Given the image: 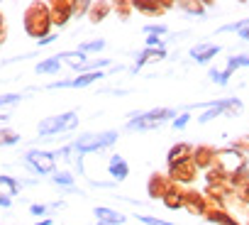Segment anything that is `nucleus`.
<instances>
[{
  "label": "nucleus",
  "mask_w": 249,
  "mask_h": 225,
  "mask_svg": "<svg viewBox=\"0 0 249 225\" xmlns=\"http://www.w3.org/2000/svg\"><path fill=\"white\" fill-rule=\"evenodd\" d=\"M176 115V110H171V108H157V110H149V112H144V115H137V118H132L130 123H127V128L130 130H152V128H159L161 123H166V120H171Z\"/></svg>",
  "instance_id": "1"
},
{
  "label": "nucleus",
  "mask_w": 249,
  "mask_h": 225,
  "mask_svg": "<svg viewBox=\"0 0 249 225\" xmlns=\"http://www.w3.org/2000/svg\"><path fill=\"white\" fill-rule=\"evenodd\" d=\"M76 123H78V115H76V112H64V115H54V118H47V120L39 123V135L49 137V135H56V132H64V130H71Z\"/></svg>",
  "instance_id": "2"
},
{
  "label": "nucleus",
  "mask_w": 249,
  "mask_h": 225,
  "mask_svg": "<svg viewBox=\"0 0 249 225\" xmlns=\"http://www.w3.org/2000/svg\"><path fill=\"white\" fill-rule=\"evenodd\" d=\"M117 140V132H90V135H83L81 140H76L73 150L76 152H93V150H103V147H110L112 142Z\"/></svg>",
  "instance_id": "3"
},
{
  "label": "nucleus",
  "mask_w": 249,
  "mask_h": 225,
  "mask_svg": "<svg viewBox=\"0 0 249 225\" xmlns=\"http://www.w3.org/2000/svg\"><path fill=\"white\" fill-rule=\"evenodd\" d=\"M27 162L39 174H52L54 171V154H49V152H30L27 154Z\"/></svg>",
  "instance_id": "4"
},
{
  "label": "nucleus",
  "mask_w": 249,
  "mask_h": 225,
  "mask_svg": "<svg viewBox=\"0 0 249 225\" xmlns=\"http://www.w3.org/2000/svg\"><path fill=\"white\" fill-rule=\"evenodd\" d=\"M217 52H220V47H217V44H200V47H196V49L191 52V56H193L196 61L205 64V61H210Z\"/></svg>",
  "instance_id": "5"
},
{
  "label": "nucleus",
  "mask_w": 249,
  "mask_h": 225,
  "mask_svg": "<svg viewBox=\"0 0 249 225\" xmlns=\"http://www.w3.org/2000/svg\"><path fill=\"white\" fill-rule=\"evenodd\" d=\"M95 215L103 220V225H117V223L124 220V215H120V213H115L110 208H95Z\"/></svg>",
  "instance_id": "6"
},
{
  "label": "nucleus",
  "mask_w": 249,
  "mask_h": 225,
  "mask_svg": "<svg viewBox=\"0 0 249 225\" xmlns=\"http://www.w3.org/2000/svg\"><path fill=\"white\" fill-rule=\"evenodd\" d=\"M191 152H193L191 145H178V147H174V150L169 152V162H171V164H181L183 159H188Z\"/></svg>",
  "instance_id": "7"
},
{
  "label": "nucleus",
  "mask_w": 249,
  "mask_h": 225,
  "mask_svg": "<svg viewBox=\"0 0 249 225\" xmlns=\"http://www.w3.org/2000/svg\"><path fill=\"white\" fill-rule=\"evenodd\" d=\"M110 171H112V176L120 181V179L127 176V164H124L120 157H112V162H110Z\"/></svg>",
  "instance_id": "8"
},
{
  "label": "nucleus",
  "mask_w": 249,
  "mask_h": 225,
  "mask_svg": "<svg viewBox=\"0 0 249 225\" xmlns=\"http://www.w3.org/2000/svg\"><path fill=\"white\" fill-rule=\"evenodd\" d=\"M59 66H61L59 56H52V59H47V61H42V64L37 66V74H56Z\"/></svg>",
  "instance_id": "9"
},
{
  "label": "nucleus",
  "mask_w": 249,
  "mask_h": 225,
  "mask_svg": "<svg viewBox=\"0 0 249 225\" xmlns=\"http://www.w3.org/2000/svg\"><path fill=\"white\" fill-rule=\"evenodd\" d=\"M0 188H5L8 196H15L18 193V184L13 179H8V176H0Z\"/></svg>",
  "instance_id": "10"
},
{
  "label": "nucleus",
  "mask_w": 249,
  "mask_h": 225,
  "mask_svg": "<svg viewBox=\"0 0 249 225\" xmlns=\"http://www.w3.org/2000/svg\"><path fill=\"white\" fill-rule=\"evenodd\" d=\"M239 66H249V56H232V59L227 61V71H234V69H239Z\"/></svg>",
  "instance_id": "11"
},
{
  "label": "nucleus",
  "mask_w": 249,
  "mask_h": 225,
  "mask_svg": "<svg viewBox=\"0 0 249 225\" xmlns=\"http://www.w3.org/2000/svg\"><path fill=\"white\" fill-rule=\"evenodd\" d=\"M25 95H18V93H10V95H0V105H13L18 100H22Z\"/></svg>",
  "instance_id": "12"
},
{
  "label": "nucleus",
  "mask_w": 249,
  "mask_h": 225,
  "mask_svg": "<svg viewBox=\"0 0 249 225\" xmlns=\"http://www.w3.org/2000/svg\"><path fill=\"white\" fill-rule=\"evenodd\" d=\"M239 201H242L244 206H249V181L239 186Z\"/></svg>",
  "instance_id": "13"
},
{
  "label": "nucleus",
  "mask_w": 249,
  "mask_h": 225,
  "mask_svg": "<svg viewBox=\"0 0 249 225\" xmlns=\"http://www.w3.org/2000/svg\"><path fill=\"white\" fill-rule=\"evenodd\" d=\"M188 120H191V115H188V112H183V115H178V120H174V128L176 130H183L188 125Z\"/></svg>",
  "instance_id": "14"
},
{
  "label": "nucleus",
  "mask_w": 249,
  "mask_h": 225,
  "mask_svg": "<svg viewBox=\"0 0 249 225\" xmlns=\"http://www.w3.org/2000/svg\"><path fill=\"white\" fill-rule=\"evenodd\" d=\"M103 44L105 42H88V44L81 47V52H95V49H103Z\"/></svg>",
  "instance_id": "15"
},
{
  "label": "nucleus",
  "mask_w": 249,
  "mask_h": 225,
  "mask_svg": "<svg viewBox=\"0 0 249 225\" xmlns=\"http://www.w3.org/2000/svg\"><path fill=\"white\" fill-rule=\"evenodd\" d=\"M140 220L147 223V225H171V223H166V220H157V218H147V215H140Z\"/></svg>",
  "instance_id": "16"
},
{
  "label": "nucleus",
  "mask_w": 249,
  "mask_h": 225,
  "mask_svg": "<svg viewBox=\"0 0 249 225\" xmlns=\"http://www.w3.org/2000/svg\"><path fill=\"white\" fill-rule=\"evenodd\" d=\"M234 147H237L239 152H249V137H244V140H237V142H234Z\"/></svg>",
  "instance_id": "17"
},
{
  "label": "nucleus",
  "mask_w": 249,
  "mask_h": 225,
  "mask_svg": "<svg viewBox=\"0 0 249 225\" xmlns=\"http://www.w3.org/2000/svg\"><path fill=\"white\" fill-rule=\"evenodd\" d=\"M181 8H186V10H191V13H203V5H193V3H183Z\"/></svg>",
  "instance_id": "18"
},
{
  "label": "nucleus",
  "mask_w": 249,
  "mask_h": 225,
  "mask_svg": "<svg viewBox=\"0 0 249 225\" xmlns=\"http://www.w3.org/2000/svg\"><path fill=\"white\" fill-rule=\"evenodd\" d=\"M54 181H56V184H71L73 179H71V176H66V174H56V176H54Z\"/></svg>",
  "instance_id": "19"
},
{
  "label": "nucleus",
  "mask_w": 249,
  "mask_h": 225,
  "mask_svg": "<svg viewBox=\"0 0 249 225\" xmlns=\"http://www.w3.org/2000/svg\"><path fill=\"white\" fill-rule=\"evenodd\" d=\"M147 32H154V35H164V32H166V27H161V25H152V27H147Z\"/></svg>",
  "instance_id": "20"
},
{
  "label": "nucleus",
  "mask_w": 249,
  "mask_h": 225,
  "mask_svg": "<svg viewBox=\"0 0 249 225\" xmlns=\"http://www.w3.org/2000/svg\"><path fill=\"white\" fill-rule=\"evenodd\" d=\"M3 135V132H0ZM13 142H18V135H13V137H0V145H13Z\"/></svg>",
  "instance_id": "21"
},
{
  "label": "nucleus",
  "mask_w": 249,
  "mask_h": 225,
  "mask_svg": "<svg viewBox=\"0 0 249 225\" xmlns=\"http://www.w3.org/2000/svg\"><path fill=\"white\" fill-rule=\"evenodd\" d=\"M239 37H242L244 42H249V20H247V25H244V30L239 32Z\"/></svg>",
  "instance_id": "22"
},
{
  "label": "nucleus",
  "mask_w": 249,
  "mask_h": 225,
  "mask_svg": "<svg viewBox=\"0 0 249 225\" xmlns=\"http://www.w3.org/2000/svg\"><path fill=\"white\" fill-rule=\"evenodd\" d=\"M44 210H47L44 206H32V213H35V215H42Z\"/></svg>",
  "instance_id": "23"
},
{
  "label": "nucleus",
  "mask_w": 249,
  "mask_h": 225,
  "mask_svg": "<svg viewBox=\"0 0 249 225\" xmlns=\"http://www.w3.org/2000/svg\"><path fill=\"white\" fill-rule=\"evenodd\" d=\"M147 44H149V47H154V44H159V37H149V39H147Z\"/></svg>",
  "instance_id": "24"
}]
</instances>
